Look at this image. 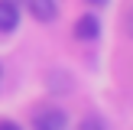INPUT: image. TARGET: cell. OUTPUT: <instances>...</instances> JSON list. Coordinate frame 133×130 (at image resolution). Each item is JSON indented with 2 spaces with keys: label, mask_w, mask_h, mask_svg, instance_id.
Returning <instances> with one entry per match:
<instances>
[{
  "label": "cell",
  "mask_w": 133,
  "mask_h": 130,
  "mask_svg": "<svg viewBox=\"0 0 133 130\" xmlns=\"http://www.w3.org/2000/svg\"><path fill=\"white\" fill-rule=\"evenodd\" d=\"M32 130H68V114L62 107H42L32 114Z\"/></svg>",
  "instance_id": "6da1fadb"
},
{
  "label": "cell",
  "mask_w": 133,
  "mask_h": 130,
  "mask_svg": "<svg viewBox=\"0 0 133 130\" xmlns=\"http://www.w3.org/2000/svg\"><path fill=\"white\" fill-rule=\"evenodd\" d=\"M75 36L84 39V42H94L97 36H101V20L94 16V13H81L75 23Z\"/></svg>",
  "instance_id": "7a4b0ae2"
},
{
  "label": "cell",
  "mask_w": 133,
  "mask_h": 130,
  "mask_svg": "<svg viewBox=\"0 0 133 130\" xmlns=\"http://www.w3.org/2000/svg\"><path fill=\"white\" fill-rule=\"evenodd\" d=\"M26 6H29V16L39 20V23H52L58 16V3L55 0H26Z\"/></svg>",
  "instance_id": "3957f363"
},
{
  "label": "cell",
  "mask_w": 133,
  "mask_h": 130,
  "mask_svg": "<svg viewBox=\"0 0 133 130\" xmlns=\"http://www.w3.org/2000/svg\"><path fill=\"white\" fill-rule=\"evenodd\" d=\"M19 26V10L10 0H0V32H13Z\"/></svg>",
  "instance_id": "277c9868"
},
{
  "label": "cell",
  "mask_w": 133,
  "mask_h": 130,
  "mask_svg": "<svg viewBox=\"0 0 133 130\" xmlns=\"http://www.w3.org/2000/svg\"><path fill=\"white\" fill-rule=\"evenodd\" d=\"M78 130H107V124H104L101 117H84V120L78 124Z\"/></svg>",
  "instance_id": "5b68a950"
},
{
  "label": "cell",
  "mask_w": 133,
  "mask_h": 130,
  "mask_svg": "<svg viewBox=\"0 0 133 130\" xmlns=\"http://www.w3.org/2000/svg\"><path fill=\"white\" fill-rule=\"evenodd\" d=\"M0 130H23L16 120H0Z\"/></svg>",
  "instance_id": "8992f818"
},
{
  "label": "cell",
  "mask_w": 133,
  "mask_h": 130,
  "mask_svg": "<svg viewBox=\"0 0 133 130\" xmlns=\"http://www.w3.org/2000/svg\"><path fill=\"white\" fill-rule=\"evenodd\" d=\"M88 3H91V6H107L110 0H88Z\"/></svg>",
  "instance_id": "52a82bcc"
},
{
  "label": "cell",
  "mask_w": 133,
  "mask_h": 130,
  "mask_svg": "<svg viewBox=\"0 0 133 130\" xmlns=\"http://www.w3.org/2000/svg\"><path fill=\"white\" fill-rule=\"evenodd\" d=\"M10 3H19V0H10Z\"/></svg>",
  "instance_id": "ba28073f"
},
{
  "label": "cell",
  "mask_w": 133,
  "mask_h": 130,
  "mask_svg": "<svg viewBox=\"0 0 133 130\" xmlns=\"http://www.w3.org/2000/svg\"><path fill=\"white\" fill-rule=\"evenodd\" d=\"M0 75H3V68H0Z\"/></svg>",
  "instance_id": "9c48e42d"
}]
</instances>
